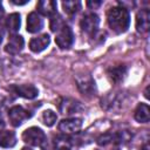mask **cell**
<instances>
[{"label":"cell","mask_w":150,"mask_h":150,"mask_svg":"<svg viewBox=\"0 0 150 150\" xmlns=\"http://www.w3.org/2000/svg\"><path fill=\"white\" fill-rule=\"evenodd\" d=\"M22 139L25 143L33 145V146H42L46 142V135L45 132L38 128V127H32L28 128L23 131L22 134Z\"/></svg>","instance_id":"2"},{"label":"cell","mask_w":150,"mask_h":150,"mask_svg":"<svg viewBox=\"0 0 150 150\" xmlns=\"http://www.w3.org/2000/svg\"><path fill=\"white\" fill-rule=\"evenodd\" d=\"M20 15L18 13H12L6 19V27L9 30V33L15 34L20 28Z\"/></svg>","instance_id":"16"},{"label":"cell","mask_w":150,"mask_h":150,"mask_svg":"<svg viewBox=\"0 0 150 150\" xmlns=\"http://www.w3.org/2000/svg\"><path fill=\"white\" fill-rule=\"evenodd\" d=\"M114 150H118V149H114Z\"/></svg>","instance_id":"27"},{"label":"cell","mask_w":150,"mask_h":150,"mask_svg":"<svg viewBox=\"0 0 150 150\" xmlns=\"http://www.w3.org/2000/svg\"><path fill=\"white\" fill-rule=\"evenodd\" d=\"M49 42H50V38L48 34H42V35H39L36 38H33L29 42V48L32 52L34 53H40L42 50H45L48 46H49Z\"/></svg>","instance_id":"7"},{"label":"cell","mask_w":150,"mask_h":150,"mask_svg":"<svg viewBox=\"0 0 150 150\" xmlns=\"http://www.w3.org/2000/svg\"><path fill=\"white\" fill-rule=\"evenodd\" d=\"M21 150H32V149H29V148H22Z\"/></svg>","instance_id":"26"},{"label":"cell","mask_w":150,"mask_h":150,"mask_svg":"<svg viewBox=\"0 0 150 150\" xmlns=\"http://www.w3.org/2000/svg\"><path fill=\"white\" fill-rule=\"evenodd\" d=\"M79 102L73 100H63V102L60 104V110L62 114H73L77 110Z\"/></svg>","instance_id":"18"},{"label":"cell","mask_w":150,"mask_h":150,"mask_svg":"<svg viewBox=\"0 0 150 150\" xmlns=\"http://www.w3.org/2000/svg\"><path fill=\"white\" fill-rule=\"evenodd\" d=\"M142 150H149V145L148 144H144V146L142 148Z\"/></svg>","instance_id":"25"},{"label":"cell","mask_w":150,"mask_h":150,"mask_svg":"<svg viewBox=\"0 0 150 150\" xmlns=\"http://www.w3.org/2000/svg\"><path fill=\"white\" fill-rule=\"evenodd\" d=\"M150 28V13L146 9H142L136 15V29L139 33H145Z\"/></svg>","instance_id":"8"},{"label":"cell","mask_w":150,"mask_h":150,"mask_svg":"<svg viewBox=\"0 0 150 150\" xmlns=\"http://www.w3.org/2000/svg\"><path fill=\"white\" fill-rule=\"evenodd\" d=\"M30 115L28 114V111L26 109H23L20 105H15L13 108L9 109L8 111V117H9V122L12 123V125L14 127H19L23 121H26Z\"/></svg>","instance_id":"4"},{"label":"cell","mask_w":150,"mask_h":150,"mask_svg":"<svg viewBox=\"0 0 150 150\" xmlns=\"http://www.w3.org/2000/svg\"><path fill=\"white\" fill-rule=\"evenodd\" d=\"M64 25H66V23L63 22V20L61 19V16L57 15V13L53 15V18H52V22H50V28H52L53 32L56 33V32H57L62 26H64Z\"/></svg>","instance_id":"21"},{"label":"cell","mask_w":150,"mask_h":150,"mask_svg":"<svg viewBox=\"0 0 150 150\" xmlns=\"http://www.w3.org/2000/svg\"><path fill=\"white\" fill-rule=\"evenodd\" d=\"M107 20L109 27L115 33H124L130 25V15L129 12L121 6L112 7L107 13Z\"/></svg>","instance_id":"1"},{"label":"cell","mask_w":150,"mask_h":150,"mask_svg":"<svg viewBox=\"0 0 150 150\" xmlns=\"http://www.w3.org/2000/svg\"><path fill=\"white\" fill-rule=\"evenodd\" d=\"M94 81L89 76H83L81 79H77V87L83 94H91L94 91Z\"/></svg>","instance_id":"15"},{"label":"cell","mask_w":150,"mask_h":150,"mask_svg":"<svg viewBox=\"0 0 150 150\" xmlns=\"http://www.w3.org/2000/svg\"><path fill=\"white\" fill-rule=\"evenodd\" d=\"M62 7H63V11L68 14V15H73L75 14L80 8H81V2L80 1H63L62 2Z\"/></svg>","instance_id":"19"},{"label":"cell","mask_w":150,"mask_h":150,"mask_svg":"<svg viewBox=\"0 0 150 150\" xmlns=\"http://www.w3.org/2000/svg\"><path fill=\"white\" fill-rule=\"evenodd\" d=\"M82 127V120L81 118H66L62 120L59 123V129L60 131L64 132V134H73V132H77Z\"/></svg>","instance_id":"6"},{"label":"cell","mask_w":150,"mask_h":150,"mask_svg":"<svg viewBox=\"0 0 150 150\" xmlns=\"http://www.w3.org/2000/svg\"><path fill=\"white\" fill-rule=\"evenodd\" d=\"M2 15H4V8H2V6H1V4H0V21H1V19H2Z\"/></svg>","instance_id":"24"},{"label":"cell","mask_w":150,"mask_h":150,"mask_svg":"<svg viewBox=\"0 0 150 150\" xmlns=\"http://www.w3.org/2000/svg\"><path fill=\"white\" fill-rule=\"evenodd\" d=\"M135 120L139 123H146L149 122V118H150V109H149V105L145 104V103H139L137 105V108L135 109Z\"/></svg>","instance_id":"13"},{"label":"cell","mask_w":150,"mask_h":150,"mask_svg":"<svg viewBox=\"0 0 150 150\" xmlns=\"http://www.w3.org/2000/svg\"><path fill=\"white\" fill-rule=\"evenodd\" d=\"M100 5H101V2H100V1H97V2H91V1H88V6H89V7H94V8H95V7L100 6Z\"/></svg>","instance_id":"22"},{"label":"cell","mask_w":150,"mask_h":150,"mask_svg":"<svg viewBox=\"0 0 150 150\" xmlns=\"http://www.w3.org/2000/svg\"><path fill=\"white\" fill-rule=\"evenodd\" d=\"M12 2H13V4H15V5H25V4H27L28 1H27V0H25V1H16V0H12Z\"/></svg>","instance_id":"23"},{"label":"cell","mask_w":150,"mask_h":150,"mask_svg":"<svg viewBox=\"0 0 150 150\" xmlns=\"http://www.w3.org/2000/svg\"><path fill=\"white\" fill-rule=\"evenodd\" d=\"M73 41H74V35H73V32L71 29L64 25L62 26L57 32H56V38H55V42L56 45L64 49V48H69L71 45H73Z\"/></svg>","instance_id":"3"},{"label":"cell","mask_w":150,"mask_h":150,"mask_svg":"<svg viewBox=\"0 0 150 150\" xmlns=\"http://www.w3.org/2000/svg\"><path fill=\"white\" fill-rule=\"evenodd\" d=\"M36 8L43 15L53 16L54 14H56V2L52 1V0H41V1H39L38 5H36Z\"/></svg>","instance_id":"12"},{"label":"cell","mask_w":150,"mask_h":150,"mask_svg":"<svg viewBox=\"0 0 150 150\" xmlns=\"http://www.w3.org/2000/svg\"><path fill=\"white\" fill-rule=\"evenodd\" d=\"M98 23H100V19L96 14L94 13H89L87 15L83 16V19L81 20V28L84 33L87 34H94L97 28H98Z\"/></svg>","instance_id":"5"},{"label":"cell","mask_w":150,"mask_h":150,"mask_svg":"<svg viewBox=\"0 0 150 150\" xmlns=\"http://www.w3.org/2000/svg\"><path fill=\"white\" fill-rule=\"evenodd\" d=\"M23 45H25V42H23L22 36L16 35V34H13L12 36H9V40H8L7 45L5 46V50L7 53L14 55V54H18L19 52L22 50Z\"/></svg>","instance_id":"11"},{"label":"cell","mask_w":150,"mask_h":150,"mask_svg":"<svg viewBox=\"0 0 150 150\" xmlns=\"http://www.w3.org/2000/svg\"><path fill=\"white\" fill-rule=\"evenodd\" d=\"M43 27V20L39 13L32 12L27 16V32L29 33H38Z\"/></svg>","instance_id":"9"},{"label":"cell","mask_w":150,"mask_h":150,"mask_svg":"<svg viewBox=\"0 0 150 150\" xmlns=\"http://www.w3.org/2000/svg\"><path fill=\"white\" fill-rule=\"evenodd\" d=\"M42 122L47 125V127H52L54 125V123L56 122V114L53 110H45L42 114Z\"/></svg>","instance_id":"20"},{"label":"cell","mask_w":150,"mask_h":150,"mask_svg":"<svg viewBox=\"0 0 150 150\" xmlns=\"http://www.w3.org/2000/svg\"><path fill=\"white\" fill-rule=\"evenodd\" d=\"M12 89L16 95L25 98H29V100L35 98L39 94V90L33 84H19V86H14Z\"/></svg>","instance_id":"10"},{"label":"cell","mask_w":150,"mask_h":150,"mask_svg":"<svg viewBox=\"0 0 150 150\" xmlns=\"http://www.w3.org/2000/svg\"><path fill=\"white\" fill-rule=\"evenodd\" d=\"M16 143V137L13 131L2 130L0 131V146L2 148H12Z\"/></svg>","instance_id":"14"},{"label":"cell","mask_w":150,"mask_h":150,"mask_svg":"<svg viewBox=\"0 0 150 150\" xmlns=\"http://www.w3.org/2000/svg\"><path fill=\"white\" fill-rule=\"evenodd\" d=\"M57 150H60V149H57Z\"/></svg>","instance_id":"28"},{"label":"cell","mask_w":150,"mask_h":150,"mask_svg":"<svg viewBox=\"0 0 150 150\" xmlns=\"http://www.w3.org/2000/svg\"><path fill=\"white\" fill-rule=\"evenodd\" d=\"M124 74H125V67L124 66H116V67H112L108 70V76L114 82L121 81L123 79Z\"/></svg>","instance_id":"17"}]
</instances>
